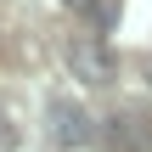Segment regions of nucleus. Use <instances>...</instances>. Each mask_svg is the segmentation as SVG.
<instances>
[{
	"mask_svg": "<svg viewBox=\"0 0 152 152\" xmlns=\"http://www.w3.org/2000/svg\"><path fill=\"white\" fill-rule=\"evenodd\" d=\"M68 68H73V79H85V85H107V79H113V56H107V45H102L96 34H73V39H68Z\"/></svg>",
	"mask_w": 152,
	"mask_h": 152,
	"instance_id": "1",
	"label": "nucleus"
},
{
	"mask_svg": "<svg viewBox=\"0 0 152 152\" xmlns=\"http://www.w3.org/2000/svg\"><path fill=\"white\" fill-rule=\"evenodd\" d=\"M51 135H56L62 147H85V141H90V113H85L79 102L56 96V102H51Z\"/></svg>",
	"mask_w": 152,
	"mask_h": 152,
	"instance_id": "2",
	"label": "nucleus"
},
{
	"mask_svg": "<svg viewBox=\"0 0 152 152\" xmlns=\"http://www.w3.org/2000/svg\"><path fill=\"white\" fill-rule=\"evenodd\" d=\"M0 152H11V124H6V113H0Z\"/></svg>",
	"mask_w": 152,
	"mask_h": 152,
	"instance_id": "3",
	"label": "nucleus"
},
{
	"mask_svg": "<svg viewBox=\"0 0 152 152\" xmlns=\"http://www.w3.org/2000/svg\"><path fill=\"white\" fill-rule=\"evenodd\" d=\"M62 6H73V11H96V0H62Z\"/></svg>",
	"mask_w": 152,
	"mask_h": 152,
	"instance_id": "4",
	"label": "nucleus"
}]
</instances>
